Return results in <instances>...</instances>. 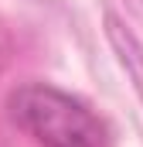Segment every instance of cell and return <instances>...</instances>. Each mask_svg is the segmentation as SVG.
I'll return each mask as SVG.
<instances>
[{
  "instance_id": "1",
  "label": "cell",
  "mask_w": 143,
  "mask_h": 147,
  "mask_svg": "<svg viewBox=\"0 0 143 147\" xmlns=\"http://www.w3.org/2000/svg\"><path fill=\"white\" fill-rule=\"evenodd\" d=\"M10 120L41 147H106V123L72 92L27 82L10 92Z\"/></svg>"
}]
</instances>
